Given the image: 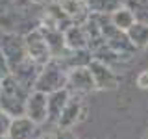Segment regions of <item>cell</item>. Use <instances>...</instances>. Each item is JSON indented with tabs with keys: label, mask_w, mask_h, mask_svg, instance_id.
I'll list each match as a JSON object with an SVG mask.
<instances>
[{
	"label": "cell",
	"mask_w": 148,
	"mask_h": 139,
	"mask_svg": "<svg viewBox=\"0 0 148 139\" xmlns=\"http://www.w3.org/2000/svg\"><path fill=\"white\" fill-rule=\"evenodd\" d=\"M32 91L22 87L15 78L9 74L2 80V91H0V109L6 111L8 115L22 117L26 113V102Z\"/></svg>",
	"instance_id": "1"
},
{
	"label": "cell",
	"mask_w": 148,
	"mask_h": 139,
	"mask_svg": "<svg viewBox=\"0 0 148 139\" xmlns=\"http://www.w3.org/2000/svg\"><path fill=\"white\" fill-rule=\"evenodd\" d=\"M67 82H69V69L61 59H50L48 63L41 69V74L37 78L35 89L45 95H52L56 91L67 89Z\"/></svg>",
	"instance_id": "2"
},
{
	"label": "cell",
	"mask_w": 148,
	"mask_h": 139,
	"mask_svg": "<svg viewBox=\"0 0 148 139\" xmlns=\"http://www.w3.org/2000/svg\"><path fill=\"white\" fill-rule=\"evenodd\" d=\"M0 50L8 61L9 72L28 59V50L24 43V35L18 34H2L0 35Z\"/></svg>",
	"instance_id": "3"
},
{
	"label": "cell",
	"mask_w": 148,
	"mask_h": 139,
	"mask_svg": "<svg viewBox=\"0 0 148 139\" xmlns=\"http://www.w3.org/2000/svg\"><path fill=\"white\" fill-rule=\"evenodd\" d=\"M24 43H26V50H28V58L32 61H35L37 65L45 67L52 59V54H50V48L46 45V39H45L43 32H41V28L28 32L24 35Z\"/></svg>",
	"instance_id": "4"
},
{
	"label": "cell",
	"mask_w": 148,
	"mask_h": 139,
	"mask_svg": "<svg viewBox=\"0 0 148 139\" xmlns=\"http://www.w3.org/2000/svg\"><path fill=\"white\" fill-rule=\"evenodd\" d=\"M95 80L92 74L89 71V67H78V69H71L69 71V82H67V91L72 96L78 95H87V93L95 91Z\"/></svg>",
	"instance_id": "5"
},
{
	"label": "cell",
	"mask_w": 148,
	"mask_h": 139,
	"mask_svg": "<svg viewBox=\"0 0 148 139\" xmlns=\"http://www.w3.org/2000/svg\"><path fill=\"white\" fill-rule=\"evenodd\" d=\"M26 117L37 122L39 126L48 122V95L39 91H32L26 102Z\"/></svg>",
	"instance_id": "6"
},
{
	"label": "cell",
	"mask_w": 148,
	"mask_h": 139,
	"mask_svg": "<svg viewBox=\"0 0 148 139\" xmlns=\"http://www.w3.org/2000/svg\"><path fill=\"white\" fill-rule=\"evenodd\" d=\"M45 132L43 126H39L26 115L22 117H15L11 122V130H9L8 139H43Z\"/></svg>",
	"instance_id": "7"
},
{
	"label": "cell",
	"mask_w": 148,
	"mask_h": 139,
	"mask_svg": "<svg viewBox=\"0 0 148 139\" xmlns=\"http://www.w3.org/2000/svg\"><path fill=\"white\" fill-rule=\"evenodd\" d=\"M41 69H43L41 65H37L35 61H32V59L28 58L26 61H22L21 65H17L9 74H11V76L15 78L22 87H26L28 91H34L35 83H37V78H39V74H41Z\"/></svg>",
	"instance_id": "8"
},
{
	"label": "cell",
	"mask_w": 148,
	"mask_h": 139,
	"mask_svg": "<svg viewBox=\"0 0 148 139\" xmlns=\"http://www.w3.org/2000/svg\"><path fill=\"white\" fill-rule=\"evenodd\" d=\"M89 71L92 74V80H95L96 89H115L117 87V74L109 65L98 61V59H92L89 65Z\"/></svg>",
	"instance_id": "9"
},
{
	"label": "cell",
	"mask_w": 148,
	"mask_h": 139,
	"mask_svg": "<svg viewBox=\"0 0 148 139\" xmlns=\"http://www.w3.org/2000/svg\"><path fill=\"white\" fill-rule=\"evenodd\" d=\"M41 32H43L46 45L50 48V54H52V59H63L71 50L67 46V41H65V32L56 30V28H46V26H39Z\"/></svg>",
	"instance_id": "10"
},
{
	"label": "cell",
	"mask_w": 148,
	"mask_h": 139,
	"mask_svg": "<svg viewBox=\"0 0 148 139\" xmlns=\"http://www.w3.org/2000/svg\"><path fill=\"white\" fill-rule=\"evenodd\" d=\"M82 119H83V104H82L80 96H71V100L67 102L61 117H59L58 126L71 130L74 124H78Z\"/></svg>",
	"instance_id": "11"
},
{
	"label": "cell",
	"mask_w": 148,
	"mask_h": 139,
	"mask_svg": "<svg viewBox=\"0 0 148 139\" xmlns=\"http://www.w3.org/2000/svg\"><path fill=\"white\" fill-rule=\"evenodd\" d=\"M71 93L67 89H61V91H56L52 95H48V122L50 126H58L59 122V117H61L65 106H67V102L71 100Z\"/></svg>",
	"instance_id": "12"
},
{
	"label": "cell",
	"mask_w": 148,
	"mask_h": 139,
	"mask_svg": "<svg viewBox=\"0 0 148 139\" xmlns=\"http://www.w3.org/2000/svg\"><path fill=\"white\" fill-rule=\"evenodd\" d=\"M65 41H67L69 50H85L89 48L85 30L82 24H72L69 30H65Z\"/></svg>",
	"instance_id": "13"
},
{
	"label": "cell",
	"mask_w": 148,
	"mask_h": 139,
	"mask_svg": "<svg viewBox=\"0 0 148 139\" xmlns=\"http://www.w3.org/2000/svg\"><path fill=\"white\" fill-rule=\"evenodd\" d=\"M109 21H111V24L117 28V30L128 32L130 28L137 22V19H135V15H133L132 9L126 8V6H122V8H119L117 11L111 13V15H109Z\"/></svg>",
	"instance_id": "14"
},
{
	"label": "cell",
	"mask_w": 148,
	"mask_h": 139,
	"mask_svg": "<svg viewBox=\"0 0 148 139\" xmlns=\"http://www.w3.org/2000/svg\"><path fill=\"white\" fill-rule=\"evenodd\" d=\"M91 15H111L122 8V0H83Z\"/></svg>",
	"instance_id": "15"
},
{
	"label": "cell",
	"mask_w": 148,
	"mask_h": 139,
	"mask_svg": "<svg viewBox=\"0 0 148 139\" xmlns=\"http://www.w3.org/2000/svg\"><path fill=\"white\" fill-rule=\"evenodd\" d=\"M130 41L135 45V48H145L148 46V24H143V22H135L130 30L126 32Z\"/></svg>",
	"instance_id": "16"
},
{
	"label": "cell",
	"mask_w": 148,
	"mask_h": 139,
	"mask_svg": "<svg viewBox=\"0 0 148 139\" xmlns=\"http://www.w3.org/2000/svg\"><path fill=\"white\" fill-rule=\"evenodd\" d=\"M126 8L133 11L137 22L148 24V0H126Z\"/></svg>",
	"instance_id": "17"
},
{
	"label": "cell",
	"mask_w": 148,
	"mask_h": 139,
	"mask_svg": "<svg viewBox=\"0 0 148 139\" xmlns=\"http://www.w3.org/2000/svg\"><path fill=\"white\" fill-rule=\"evenodd\" d=\"M43 139H78L71 130L67 128H59V126H52V130H48V132L43 136Z\"/></svg>",
	"instance_id": "18"
},
{
	"label": "cell",
	"mask_w": 148,
	"mask_h": 139,
	"mask_svg": "<svg viewBox=\"0 0 148 139\" xmlns=\"http://www.w3.org/2000/svg\"><path fill=\"white\" fill-rule=\"evenodd\" d=\"M11 122H13L11 115H8L6 111L0 109V139H8L9 130H11Z\"/></svg>",
	"instance_id": "19"
},
{
	"label": "cell",
	"mask_w": 148,
	"mask_h": 139,
	"mask_svg": "<svg viewBox=\"0 0 148 139\" xmlns=\"http://www.w3.org/2000/svg\"><path fill=\"white\" fill-rule=\"evenodd\" d=\"M6 76H9V67H8V61L4 58L2 50H0V80H4Z\"/></svg>",
	"instance_id": "20"
},
{
	"label": "cell",
	"mask_w": 148,
	"mask_h": 139,
	"mask_svg": "<svg viewBox=\"0 0 148 139\" xmlns=\"http://www.w3.org/2000/svg\"><path fill=\"white\" fill-rule=\"evenodd\" d=\"M137 85L141 87V89H148V71H143L137 76Z\"/></svg>",
	"instance_id": "21"
},
{
	"label": "cell",
	"mask_w": 148,
	"mask_h": 139,
	"mask_svg": "<svg viewBox=\"0 0 148 139\" xmlns=\"http://www.w3.org/2000/svg\"><path fill=\"white\" fill-rule=\"evenodd\" d=\"M30 2H32V4H43L45 0H30Z\"/></svg>",
	"instance_id": "22"
},
{
	"label": "cell",
	"mask_w": 148,
	"mask_h": 139,
	"mask_svg": "<svg viewBox=\"0 0 148 139\" xmlns=\"http://www.w3.org/2000/svg\"><path fill=\"white\" fill-rule=\"evenodd\" d=\"M0 91H2V80H0Z\"/></svg>",
	"instance_id": "23"
},
{
	"label": "cell",
	"mask_w": 148,
	"mask_h": 139,
	"mask_svg": "<svg viewBox=\"0 0 148 139\" xmlns=\"http://www.w3.org/2000/svg\"><path fill=\"white\" fill-rule=\"evenodd\" d=\"M145 139H148V136H146V137H145Z\"/></svg>",
	"instance_id": "24"
}]
</instances>
